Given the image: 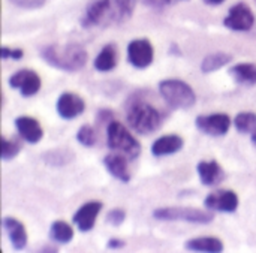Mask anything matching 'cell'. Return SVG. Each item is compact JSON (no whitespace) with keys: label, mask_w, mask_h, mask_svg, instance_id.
Masks as SVG:
<instances>
[{"label":"cell","mask_w":256,"mask_h":253,"mask_svg":"<svg viewBox=\"0 0 256 253\" xmlns=\"http://www.w3.org/2000/svg\"><path fill=\"white\" fill-rule=\"evenodd\" d=\"M21 150V144L16 140H8L6 136H2V159L3 160H12Z\"/></svg>","instance_id":"27"},{"label":"cell","mask_w":256,"mask_h":253,"mask_svg":"<svg viewBox=\"0 0 256 253\" xmlns=\"http://www.w3.org/2000/svg\"><path fill=\"white\" fill-rule=\"evenodd\" d=\"M40 76L32 69H21L9 78V86L18 88L26 98L36 94L40 88Z\"/></svg>","instance_id":"8"},{"label":"cell","mask_w":256,"mask_h":253,"mask_svg":"<svg viewBox=\"0 0 256 253\" xmlns=\"http://www.w3.org/2000/svg\"><path fill=\"white\" fill-rule=\"evenodd\" d=\"M117 64V48L112 44H108L102 48L99 56L94 60V68L99 72L112 70Z\"/></svg>","instance_id":"21"},{"label":"cell","mask_w":256,"mask_h":253,"mask_svg":"<svg viewBox=\"0 0 256 253\" xmlns=\"http://www.w3.org/2000/svg\"><path fill=\"white\" fill-rule=\"evenodd\" d=\"M254 22H255L254 12L250 10V8L246 3H237L236 6H232L228 16L224 21L225 27L236 30V32L250 30Z\"/></svg>","instance_id":"7"},{"label":"cell","mask_w":256,"mask_h":253,"mask_svg":"<svg viewBox=\"0 0 256 253\" xmlns=\"http://www.w3.org/2000/svg\"><path fill=\"white\" fill-rule=\"evenodd\" d=\"M102 210V202L99 201H90L87 204H84L74 216V224L80 228V231L87 232L90 230H93L96 218L99 214V212Z\"/></svg>","instance_id":"13"},{"label":"cell","mask_w":256,"mask_h":253,"mask_svg":"<svg viewBox=\"0 0 256 253\" xmlns=\"http://www.w3.org/2000/svg\"><path fill=\"white\" fill-rule=\"evenodd\" d=\"M108 147L123 153L129 159H136L141 153L140 142L118 122H111L108 126Z\"/></svg>","instance_id":"5"},{"label":"cell","mask_w":256,"mask_h":253,"mask_svg":"<svg viewBox=\"0 0 256 253\" xmlns=\"http://www.w3.org/2000/svg\"><path fill=\"white\" fill-rule=\"evenodd\" d=\"M126 219V212L122 208H114L106 214V222L112 226H120Z\"/></svg>","instance_id":"28"},{"label":"cell","mask_w":256,"mask_h":253,"mask_svg":"<svg viewBox=\"0 0 256 253\" xmlns=\"http://www.w3.org/2000/svg\"><path fill=\"white\" fill-rule=\"evenodd\" d=\"M250 138H252V142L256 146V134H254V135H250Z\"/></svg>","instance_id":"33"},{"label":"cell","mask_w":256,"mask_h":253,"mask_svg":"<svg viewBox=\"0 0 256 253\" xmlns=\"http://www.w3.org/2000/svg\"><path fill=\"white\" fill-rule=\"evenodd\" d=\"M3 226H4V231L8 232L10 244L14 246L15 250H21L27 246V232H26L24 225L20 220H16L14 218H4Z\"/></svg>","instance_id":"17"},{"label":"cell","mask_w":256,"mask_h":253,"mask_svg":"<svg viewBox=\"0 0 256 253\" xmlns=\"http://www.w3.org/2000/svg\"><path fill=\"white\" fill-rule=\"evenodd\" d=\"M15 126H16V130L21 135V138L30 144L39 142L44 136V130H42L40 123L33 117H27V116L18 117L15 120Z\"/></svg>","instance_id":"14"},{"label":"cell","mask_w":256,"mask_h":253,"mask_svg":"<svg viewBox=\"0 0 256 253\" xmlns=\"http://www.w3.org/2000/svg\"><path fill=\"white\" fill-rule=\"evenodd\" d=\"M184 248L190 252L220 253L224 252V243L216 237H200L186 242Z\"/></svg>","instance_id":"19"},{"label":"cell","mask_w":256,"mask_h":253,"mask_svg":"<svg viewBox=\"0 0 256 253\" xmlns=\"http://www.w3.org/2000/svg\"><path fill=\"white\" fill-rule=\"evenodd\" d=\"M206 3H208V4H213V6H216V4H220V3H224L225 0H204Z\"/></svg>","instance_id":"32"},{"label":"cell","mask_w":256,"mask_h":253,"mask_svg":"<svg viewBox=\"0 0 256 253\" xmlns=\"http://www.w3.org/2000/svg\"><path fill=\"white\" fill-rule=\"evenodd\" d=\"M42 58L52 68L75 72L86 66L88 54L80 44H68V45H48L40 50Z\"/></svg>","instance_id":"2"},{"label":"cell","mask_w":256,"mask_h":253,"mask_svg":"<svg viewBox=\"0 0 256 253\" xmlns=\"http://www.w3.org/2000/svg\"><path fill=\"white\" fill-rule=\"evenodd\" d=\"M50 238L56 243L66 244L74 238V230L63 220H56L50 228Z\"/></svg>","instance_id":"22"},{"label":"cell","mask_w":256,"mask_h":253,"mask_svg":"<svg viewBox=\"0 0 256 253\" xmlns=\"http://www.w3.org/2000/svg\"><path fill=\"white\" fill-rule=\"evenodd\" d=\"M159 92L172 110H188L196 102V94L194 88L182 80L160 81Z\"/></svg>","instance_id":"4"},{"label":"cell","mask_w":256,"mask_h":253,"mask_svg":"<svg viewBox=\"0 0 256 253\" xmlns=\"http://www.w3.org/2000/svg\"><path fill=\"white\" fill-rule=\"evenodd\" d=\"M231 126V120L226 114H210V116H198L196 128L212 136H222L228 134Z\"/></svg>","instance_id":"10"},{"label":"cell","mask_w":256,"mask_h":253,"mask_svg":"<svg viewBox=\"0 0 256 253\" xmlns=\"http://www.w3.org/2000/svg\"><path fill=\"white\" fill-rule=\"evenodd\" d=\"M153 45L147 39H136L128 45V58L129 63L138 69H144L153 62Z\"/></svg>","instance_id":"9"},{"label":"cell","mask_w":256,"mask_h":253,"mask_svg":"<svg viewBox=\"0 0 256 253\" xmlns=\"http://www.w3.org/2000/svg\"><path fill=\"white\" fill-rule=\"evenodd\" d=\"M234 124L240 132L254 135L256 134V114L255 112H240L236 117Z\"/></svg>","instance_id":"25"},{"label":"cell","mask_w":256,"mask_h":253,"mask_svg":"<svg viewBox=\"0 0 256 253\" xmlns=\"http://www.w3.org/2000/svg\"><path fill=\"white\" fill-rule=\"evenodd\" d=\"M206 207L213 212H224V213H234L238 208V196L232 190H219L210 194L206 201Z\"/></svg>","instance_id":"11"},{"label":"cell","mask_w":256,"mask_h":253,"mask_svg":"<svg viewBox=\"0 0 256 253\" xmlns=\"http://www.w3.org/2000/svg\"><path fill=\"white\" fill-rule=\"evenodd\" d=\"M104 165L106 171L117 180L123 183H128L130 180V171H129V165H128L124 154H116V153L108 154L104 159Z\"/></svg>","instance_id":"15"},{"label":"cell","mask_w":256,"mask_h":253,"mask_svg":"<svg viewBox=\"0 0 256 253\" xmlns=\"http://www.w3.org/2000/svg\"><path fill=\"white\" fill-rule=\"evenodd\" d=\"M44 160L52 166H64L74 160V152H70L69 148H64V147L54 148L44 154Z\"/></svg>","instance_id":"23"},{"label":"cell","mask_w":256,"mask_h":253,"mask_svg":"<svg viewBox=\"0 0 256 253\" xmlns=\"http://www.w3.org/2000/svg\"><path fill=\"white\" fill-rule=\"evenodd\" d=\"M162 120V114L144 100H134L128 108V123L138 134H153L160 128Z\"/></svg>","instance_id":"3"},{"label":"cell","mask_w":256,"mask_h":253,"mask_svg":"<svg viewBox=\"0 0 256 253\" xmlns=\"http://www.w3.org/2000/svg\"><path fill=\"white\" fill-rule=\"evenodd\" d=\"M198 174L201 178V183L206 186H216L224 182L225 172L219 162L210 160V162H200L198 164Z\"/></svg>","instance_id":"16"},{"label":"cell","mask_w":256,"mask_h":253,"mask_svg":"<svg viewBox=\"0 0 256 253\" xmlns=\"http://www.w3.org/2000/svg\"><path fill=\"white\" fill-rule=\"evenodd\" d=\"M165 2H170V0H165Z\"/></svg>","instance_id":"34"},{"label":"cell","mask_w":256,"mask_h":253,"mask_svg":"<svg viewBox=\"0 0 256 253\" xmlns=\"http://www.w3.org/2000/svg\"><path fill=\"white\" fill-rule=\"evenodd\" d=\"M84 110L86 104L76 93L64 92L57 100V112L64 120H72L78 117L80 114L84 112Z\"/></svg>","instance_id":"12"},{"label":"cell","mask_w":256,"mask_h":253,"mask_svg":"<svg viewBox=\"0 0 256 253\" xmlns=\"http://www.w3.org/2000/svg\"><path fill=\"white\" fill-rule=\"evenodd\" d=\"M230 74L238 84H244V86L256 84L255 63H238L230 69Z\"/></svg>","instance_id":"20"},{"label":"cell","mask_w":256,"mask_h":253,"mask_svg":"<svg viewBox=\"0 0 256 253\" xmlns=\"http://www.w3.org/2000/svg\"><path fill=\"white\" fill-rule=\"evenodd\" d=\"M136 6V0H94L84 14V27H110L128 21Z\"/></svg>","instance_id":"1"},{"label":"cell","mask_w":256,"mask_h":253,"mask_svg":"<svg viewBox=\"0 0 256 253\" xmlns=\"http://www.w3.org/2000/svg\"><path fill=\"white\" fill-rule=\"evenodd\" d=\"M76 140L86 146V147H94L96 142H98V135H96V130L93 126L90 124H84L80 128L78 134H76Z\"/></svg>","instance_id":"26"},{"label":"cell","mask_w":256,"mask_h":253,"mask_svg":"<svg viewBox=\"0 0 256 253\" xmlns=\"http://www.w3.org/2000/svg\"><path fill=\"white\" fill-rule=\"evenodd\" d=\"M124 242H122L120 238H111L110 242H108V249H111V250H118V249H122V248H124Z\"/></svg>","instance_id":"31"},{"label":"cell","mask_w":256,"mask_h":253,"mask_svg":"<svg viewBox=\"0 0 256 253\" xmlns=\"http://www.w3.org/2000/svg\"><path fill=\"white\" fill-rule=\"evenodd\" d=\"M9 2L22 9H38L44 6L46 0H9Z\"/></svg>","instance_id":"29"},{"label":"cell","mask_w":256,"mask_h":253,"mask_svg":"<svg viewBox=\"0 0 256 253\" xmlns=\"http://www.w3.org/2000/svg\"><path fill=\"white\" fill-rule=\"evenodd\" d=\"M231 62V56L226 54V52H214V54H210L207 56L202 63H201V70L204 74H210V72H214L220 68H224L225 64H228Z\"/></svg>","instance_id":"24"},{"label":"cell","mask_w":256,"mask_h":253,"mask_svg":"<svg viewBox=\"0 0 256 253\" xmlns=\"http://www.w3.org/2000/svg\"><path fill=\"white\" fill-rule=\"evenodd\" d=\"M24 56V51L20 48H9V46H2V58H14L20 60Z\"/></svg>","instance_id":"30"},{"label":"cell","mask_w":256,"mask_h":253,"mask_svg":"<svg viewBox=\"0 0 256 253\" xmlns=\"http://www.w3.org/2000/svg\"><path fill=\"white\" fill-rule=\"evenodd\" d=\"M255 2H256V0H255Z\"/></svg>","instance_id":"35"},{"label":"cell","mask_w":256,"mask_h":253,"mask_svg":"<svg viewBox=\"0 0 256 253\" xmlns=\"http://www.w3.org/2000/svg\"><path fill=\"white\" fill-rule=\"evenodd\" d=\"M153 216L158 220L188 222V224H200V225L212 224L213 219H214V214L202 212L200 208H192V207H165V208H158V210H154Z\"/></svg>","instance_id":"6"},{"label":"cell","mask_w":256,"mask_h":253,"mask_svg":"<svg viewBox=\"0 0 256 253\" xmlns=\"http://www.w3.org/2000/svg\"><path fill=\"white\" fill-rule=\"evenodd\" d=\"M183 138L178 135H165L156 140L152 146V153L154 156H168L180 152L183 148Z\"/></svg>","instance_id":"18"}]
</instances>
